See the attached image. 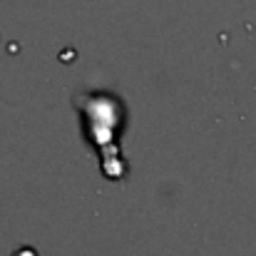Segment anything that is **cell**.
Listing matches in <instances>:
<instances>
[{"label":"cell","mask_w":256,"mask_h":256,"mask_svg":"<svg viewBox=\"0 0 256 256\" xmlns=\"http://www.w3.org/2000/svg\"><path fill=\"white\" fill-rule=\"evenodd\" d=\"M78 107L82 112L85 122V134L92 147L100 150L102 164L110 157H120V147L114 142V134L122 127L124 120V107L117 94L110 92H94V94H82L78 97Z\"/></svg>","instance_id":"cell-1"}]
</instances>
